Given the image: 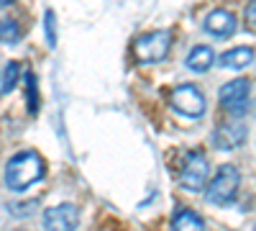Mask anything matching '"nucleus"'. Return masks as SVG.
Segmentation results:
<instances>
[{
    "label": "nucleus",
    "mask_w": 256,
    "mask_h": 231,
    "mask_svg": "<svg viewBox=\"0 0 256 231\" xmlns=\"http://www.w3.org/2000/svg\"><path fill=\"white\" fill-rule=\"evenodd\" d=\"M46 167L36 152H20L16 157H10V162L6 164V185L16 193H24L26 187H31L34 182H38L44 177Z\"/></svg>",
    "instance_id": "1"
},
{
    "label": "nucleus",
    "mask_w": 256,
    "mask_h": 231,
    "mask_svg": "<svg viewBox=\"0 0 256 231\" xmlns=\"http://www.w3.org/2000/svg\"><path fill=\"white\" fill-rule=\"evenodd\" d=\"M238 185H241L238 170L233 164H223V167H218L216 177L205 185V200L212 205H226L236 198Z\"/></svg>",
    "instance_id": "2"
},
{
    "label": "nucleus",
    "mask_w": 256,
    "mask_h": 231,
    "mask_svg": "<svg viewBox=\"0 0 256 231\" xmlns=\"http://www.w3.org/2000/svg\"><path fill=\"white\" fill-rule=\"evenodd\" d=\"M169 49H172V31L169 29H159V31H146L134 41V54L144 65L152 62H162Z\"/></svg>",
    "instance_id": "3"
},
{
    "label": "nucleus",
    "mask_w": 256,
    "mask_h": 231,
    "mask_svg": "<svg viewBox=\"0 0 256 231\" xmlns=\"http://www.w3.org/2000/svg\"><path fill=\"white\" fill-rule=\"evenodd\" d=\"M169 106H172L180 116H187V118H200L208 108V100L205 95L195 88V85H177L169 95Z\"/></svg>",
    "instance_id": "4"
},
{
    "label": "nucleus",
    "mask_w": 256,
    "mask_h": 231,
    "mask_svg": "<svg viewBox=\"0 0 256 231\" xmlns=\"http://www.w3.org/2000/svg\"><path fill=\"white\" fill-rule=\"evenodd\" d=\"M210 177V164H208V157L202 152H187L184 157V164H182V175H180V182L184 190L190 193H198L205 187Z\"/></svg>",
    "instance_id": "5"
},
{
    "label": "nucleus",
    "mask_w": 256,
    "mask_h": 231,
    "mask_svg": "<svg viewBox=\"0 0 256 231\" xmlns=\"http://www.w3.org/2000/svg\"><path fill=\"white\" fill-rule=\"evenodd\" d=\"M77 223H80V208L74 203L52 205L44 213V228L46 231H74Z\"/></svg>",
    "instance_id": "6"
},
{
    "label": "nucleus",
    "mask_w": 256,
    "mask_h": 231,
    "mask_svg": "<svg viewBox=\"0 0 256 231\" xmlns=\"http://www.w3.org/2000/svg\"><path fill=\"white\" fill-rule=\"evenodd\" d=\"M248 93H251V82L244 80V77H236V80L226 82V85L220 88L218 100H220V106H223L226 111L238 113V111H244V106H246Z\"/></svg>",
    "instance_id": "7"
},
{
    "label": "nucleus",
    "mask_w": 256,
    "mask_h": 231,
    "mask_svg": "<svg viewBox=\"0 0 256 231\" xmlns=\"http://www.w3.org/2000/svg\"><path fill=\"white\" fill-rule=\"evenodd\" d=\"M246 136L248 131L244 123H220L212 134V144H216V149H238Z\"/></svg>",
    "instance_id": "8"
},
{
    "label": "nucleus",
    "mask_w": 256,
    "mask_h": 231,
    "mask_svg": "<svg viewBox=\"0 0 256 231\" xmlns=\"http://www.w3.org/2000/svg\"><path fill=\"white\" fill-rule=\"evenodd\" d=\"M236 29H238L236 16H233L230 11H226V8H218V11H212V13L205 16V31L212 34V36H218V39L233 36Z\"/></svg>",
    "instance_id": "9"
},
{
    "label": "nucleus",
    "mask_w": 256,
    "mask_h": 231,
    "mask_svg": "<svg viewBox=\"0 0 256 231\" xmlns=\"http://www.w3.org/2000/svg\"><path fill=\"white\" fill-rule=\"evenodd\" d=\"M251 62H254L251 47H236V49H228L220 54V67H228V70H244Z\"/></svg>",
    "instance_id": "10"
},
{
    "label": "nucleus",
    "mask_w": 256,
    "mask_h": 231,
    "mask_svg": "<svg viewBox=\"0 0 256 231\" xmlns=\"http://www.w3.org/2000/svg\"><path fill=\"white\" fill-rule=\"evenodd\" d=\"M172 231H205V221L195 211L182 208V211H177L174 218H172Z\"/></svg>",
    "instance_id": "11"
},
{
    "label": "nucleus",
    "mask_w": 256,
    "mask_h": 231,
    "mask_svg": "<svg viewBox=\"0 0 256 231\" xmlns=\"http://www.w3.org/2000/svg\"><path fill=\"white\" fill-rule=\"evenodd\" d=\"M212 62H216V54H212L210 47H195L187 54V67L192 72H208Z\"/></svg>",
    "instance_id": "12"
},
{
    "label": "nucleus",
    "mask_w": 256,
    "mask_h": 231,
    "mask_svg": "<svg viewBox=\"0 0 256 231\" xmlns=\"http://www.w3.org/2000/svg\"><path fill=\"white\" fill-rule=\"evenodd\" d=\"M18 80H20V65L18 62H8L6 65V70H3V80H0V90L3 93H10L16 85H18Z\"/></svg>",
    "instance_id": "13"
},
{
    "label": "nucleus",
    "mask_w": 256,
    "mask_h": 231,
    "mask_svg": "<svg viewBox=\"0 0 256 231\" xmlns=\"http://www.w3.org/2000/svg\"><path fill=\"white\" fill-rule=\"evenodd\" d=\"M26 93H28V111L36 113V106H38V103H36V80H34L31 72L26 75Z\"/></svg>",
    "instance_id": "14"
},
{
    "label": "nucleus",
    "mask_w": 256,
    "mask_h": 231,
    "mask_svg": "<svg viewBox=\"0 0 256 231\" xmlns=\"http://www.w3.org/2000/svg\"><path fill=\"white\" fill-rule=\"evenodd\" d=\"M34 208H36V200H28V203H10V213L13 216H31L34 213Z\"/></svg>",
    "instance_id": "15"
},
{
    "label": "nucleus",
    "mask_w": 256,
    "mask_h": 231,
    "mask_svg": "<svg viewBox=\"0 0 256 231\" xmlns=\"http://www.w3.org/2000/svg\"><path fill=\"white\" fill-rule=\"evenodd\" d=\"M18 24H16V21H3V41H8V44H10V41H16L18 39Z\"/></svg>",
    "instance_id": "16"
},
{
    "label": "nucleus",
    "mask_w": 256,
    "mask_h": 231,
    "mask_svg": "<svg viewBox=\"0 0 256 231\" xmlns=\"http://www.w3.org/2000/svg\"><path fill=\"white\" fill-rule=\"evenodd\" d=\"M46 39H49V44L54 47V13L52 11L46 13Z\"/></svg>",
    "instance_id": "17"
},
{
    "label": "nucleus",
    "mask_w": 256,
    "mask_h": 231,
    "mask_svg": "<svg viewBox=\"0 0 256 231\" xmlns=\"http://www.w3.org/2000/svg\"><path fill=\"white\" fill-rule=\"evenodd\" d=\"M246 24L251 29H256V3H248L246 6Z\"/></svg>",
    "instance_id": "18"
},
{
    "label": "nucleus",
    "mask_w": 256,
    "mask_h": 231,
    "mask_svg": "<svg viewBox=\"0 0 256 231\" xmlns=\"http://www.w3.org/2000/svg\"><path fill=\"white\" fill-rule=\"evenodd\" d=\"M6 6H10V0H0V8H6Z\"/></svg>",
    "instance_id": "19"
},
{
    "label": "nucleus",
    "mask_w": 256,
    "mask_h": 231,
    "mask_svg": "<svg viewBox=\"0 0 256 231\" xmlns=\"http://www.w3.org/2000/svg\"><path fill=\"white\" fill-rule=\"evenodd\" d=\"M0 41H3V24H0Z\"/></svg>",
    "instance_id": "20"
},
{
    "label": "nucleus",
    "mask_w": 256,
    "mask_h": 231,
    "mask_svg": "<svg viewBox=\"0 0 256 231\" xmlns=\"http://www.w3.org/2000/svg\"><path fill=\"white\" fill-rule=\"evenodd\" d=\"M102 231H110V228H102Z\"/></svg>",
    "instance_id": "21"
}]
</instances>
